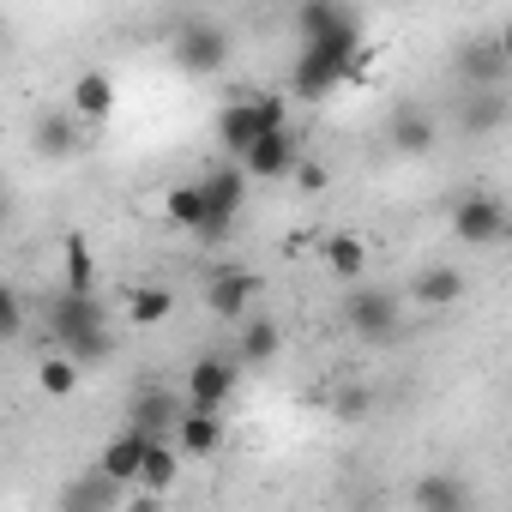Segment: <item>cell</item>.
I'll return each instance as SVG.
<instances>
[{
	"mask_svg": "<svg viewBox=\"0 0 512 512\" xmlns=\"http://www.w3.org/2000/svg\"><path fill=\"white\" fill-rule=\"evenodd\" d=\"M79 115L73 109H49V115H37V127H31V145H37V157H49V163H67L73 151H79Z\"/></svg>",
	"mask_w": 512,
	"mask_h": 512,
	"instance_id": "cell-14",
	"label": "cell"
},
{
	"mask_svg": "<svg viewBox=\"0 0 512 512\" xmlns=\"http://www.w3.org/2000/svg\"><path fill=\"white\" fill-rule=\"evenodd\" d=\"M73 115H79L85 127H103V121L115 115V79H109L103 67H91V73L73 79Z\"/></svg>",
	"mask_w": 512,
	"mask_h": 512,
	"instance_id": "cell-16",
	"label": "cell"
},
{
	"mask_svg": "<svg viewBox=\"0 0 512 512\" xmlns=\"http://www.w3.org/2000/svg\"><path fill=\"white\" fill-rule=\"evenodd\" d=\"M247 169H241V157H229V163H217L211 175H205V193H211V223L199 229V241L205 247H217V241H229V229H235V217H241V199H247Z\"/></svg>",
	"mask_w": 512,
	"mask_h": 512,
	"instance_id": "cell-4",
	"label": "cell"
},
{
	"mask_svg": "<svg viewBox=\"0 0 512 512\" xmlns=\"http://www.w3.org/2000/svg\"><path fill=\"white\" fill-rule=\"evenodd\" d=\"M181 440H169V434H151L145 440V470H139V494L151 500V494H169L175 488V476H181Z\"/></svg>",
	"mask_w": 512,
	"mask_h": 512,
	"instance_id": "cell-15",
	"label": "cell"
},
{
	"mask_svg": "<svg viewBox=\"0 0 512 512\" xmlns=\"http://www.w3.org/2000/svg\"><path fill=\"white\" fill-rule=\"evenodd\" d=\"M500 121H506V103H500L494 91H488V97H470V103H464V133H494Z\"/></svg>",
	"mask_w": 512,
	"mask_h": 512,
	"instance_id": "cell-29",
	"label": "cell"
},
{
	"mask_svg": "<svg viewBox=\"0 0 512 512\" xmlns=\"http://www.w3.org/2000/svg\"><path fill=\"white\" fill-rule=\"evenodd\" d=\"M61 272H67V290H85V296H97V253H91V241H85L79 229L61 241Z\"/></svg>",
	"mask_w": 512,
	"mask_h": 512,
	"instance_id": "cell-24",
	"label": "cell"
},
{
	"mask_svg": "<svg viewBox=\"0 0 512 512\" xmlns=\"http://www.w3.org/2000/svg\"><path fill=\"white\" fill-rule=\"evenodd\" d=\"M79 368H85V362H73L67 350H55V356H43L37 386H43L49 398H73V392H79Z\"/></svg>",
	"mask_w": 512,
	"mask_h": 512,
	"instance_id": "cell-27",
	"label": "cell"
},
{
	"mask_svg": "<svg viewBox=\"0 0 512 512\" xmlns=\"http://www.w3.org/2000/svg\"><path fill=\"white\" fill-rule=\"evenodd\" d=\"M169 314H175V296L157 290V284H145V290L127 296V320H133V326H163Z\"/></svg>",
	"mask_w": 512,
	"mask_h": 512,
	"instance_id": "cell-28",
	"label": "cell"
},
{
	"mask_svg": "<svg viewBox=\"0 0 512 512\" xmlns=\"http://www.w3.org/2000/svg\"><path fill=\"white\" fill-rule=\"evenodd\" d=\"M145 440H151V434H139V428L115 434V440L97 452V470H109L115 482H127V488H133V482H139V470H145Z\"/></svg>",
	"mask_w": 512,
	"mask_h": 512,
	"instance_id": "cell-20",
	"label": "cell"
},
{
	"mask_svg": "<svg viewBox=\"0 0 512 512\" xmlns=\"http://www.w3.org/2000/svg\"><path fill=\"white\" fill-rule=\"evenodd\" d=\"M410 296L422 308H452V302H464V272L458 266H428V272H416Z\"/></svg>",
	"mask_w": 512,
	"mask_h": 512,
	"instance_id": "cell-22",
	"label": "cell"
},
{
	"mask_svg": "<svg viewBox=\"0 0 512 512\" xmlns=\"http://www.w3.org/2000/svg\"><path fill=\"white\" fill-rule=\"evenodd\" d=\"M506 229H512V217H506V205L488 199V193H464V199L452 205V235H458L464 247H488V241H500Z\"/></svg>",
	"mask_w": 512,
	"mask_h": 512,
	"instance_id": "cell-8",
	"label": "cell"
},
{
	"mask_svg": "<svg viewBox=\"0 0 512 512\" xmlns=\"http://www.w3.org/2000/svg\"><path fill=\"white\" fill-rule=\"evenodd\" d=\"M181 416H187V398H175L163 386H145L133 398V410H127V428H139V434H175Z\"/></svg>",
	"mask_w": 512,
	"mask_h": 512,
	"instance_id": "cell-13",
	"label": "cell"
},
{
	"mask_svg": "<svg viewBox=\"0 0 512 512\" xmlns=\"http://www.w3.org/2000/svg\"><path fill=\"white\" fill-rule=\"evenodd\" d=\"M163 217H169L175 229H193V235H199V229L211 223V193H205V175H199V181L169 187V193H163Z\"/></svg>",
	"mask_w": 512,
	"mask_h": 512,
	"instance_id": "cell-19",
	"label": "cell"
},
{
	"mask_svg": "<svg viewBox=\"0 0 512 512\" xmlns=\"http://www.w3.org/2000/svg\"><path fill=\"white\" fill-rule=\"evenodd\" d=\"M434 139H440V127H434V115H428V109H416V103L392 109V121H386V145H392L398 157H428V151H434Z\"/></svg>",
	"mask_w": 512,
	"mask_h": 512,
	"instance_id": "cell-12",
	"label": "cell"
},
{
	"mask_svg": "<svg viewBox=\"0 0 512 512\" xmlns=\"http://www.w3.org/2000/svg\"><path fill=\"white\" fill-rule=\"evenodd\" d=\"M175 440H181V452H187V458H211V452L223 446V422H217V410L187 404V416L175 422Z\"/></svg>",
	"mask_w": 512,
	"mask_h": 512,
	"instance_id": "cell-21",
	"label": "cell"
},
{
	"mask_svg": "<svg viewBox=\"0 0 512 512\" xmlns=\"http://www.w3.org/2000/svg\"><path fill=\"white\" fill-rule=\"evenodd\" d=\"M458 79L470 85V91H500L506 79H512V67H506V49H500V37L494 43H464L458 49Z\"/></svg>",
	"mask_w": 512,
	"mask_h": 512,
	"instance_id": "cell-11",
	"label": "cell"
},
{
	"mask_svg": "<svg viewBox=\"0 0 512 512\" xmlns=\"http://www.w3.org/2000/svg\"><path fill=\"white\" fill-rule=\"evenodd\" d=\"M320 253H326V272H332L338 284H356V278L368 272V247H362V235H344V229H338V235H326Z\"/></svg>",
	"mask_w": 512,
	"mask_h": 512,
	"instance_id": "cell-23",
	"label": "cell"
},
{
	"mask_svg": "<svg viewBox=\"0 0 512 512\" xmlns=\"http://www.w3.org/2000/svg\"><path fill=\"white\" fill-rule=\"evenodd\" d=\"M253 302H260V272H247V266H217L211 278H205V308L217 314V320H247L253 314Z\"/></svg>",
	"mask_w": 512,
	"mask_h": 512,
	"instance_id": "cell-6",
	"label": "cell"
},
{
	"mask_svg": "<svg viewBox=\"0 0 512 512\" xmlns=\"http://www.w3.org/2000/svg\"><path fill=\"white\" fill-rule=\"evenodd\" d=\"M0 338H7V344H19L25 338V296L7 284V290H0Z\"/></svg>",
	"mask_w": 512,
	"mask_h": 512,
	"instance_id": "cell-31",
	"label": "cell"
},
{
	"mask_svg": "<svg viewBox=\"0 0 512 512\" xmlns=\"http://www.w3.org/2000/svg\"><path fill=\"white\" fill-rule=\"evenodd\" d=\"M500 49H506V67H512V25L500 31Z\"/></svg>",
	"mask_w": 512,
	"mask_h": 512,
	"instance_id": "cell-33",
	"label": "cell"
},
{
	"mask_svg": "<svg viewBox=\"0 0 512 512\" xmlns=\"http://www.w3.org/2000/svg\"><path fill=\"white\" fill-rule=\"evenodd\" d=\"M278 350H284L278 320H266V314H247V320H241V338H235V362H241V368H266Z\"/></svg>",
	"mask_w": 512,
	"mask_h": 512,
	"instance_id": "cell-18",
	"label": "cell"
},
{
	"mask_svg": "<svg viewBox=\"0 0 512 512\" xmlns=\"http://www.w3.org/2000/svg\"><path fill=\"white\" fill-rule=\"evenodd\" d=\"M344 19H350V7H338V0H302L296 19H290V31H296V43H314V37L338 31Z\"/></svg>",
	"mask_w": 512,
	"mask_h": 512,
	"instance_id": "cell-25",
	"label": "cell"
},
{
	"mask_svg": "<svg viewBox=\"0 0 512 512\" xmlns=\"http://www.w3.org/2000/svg\"><path fill=\"white\" fill-rule=\"evenodd\" d=\"M127 500V482H115L109 470L91 464V476H79L67 494H61V512H103V506H121Z\"/></svg>",
	"mask_w": 512,
	"mask_h": 512,
	"instance_id": "cell-17",
	"label": "cell"
},
{
	"mask_svg": "<svg viewBox=\"0 0 512 512\" xmlns=\"http://www.w3.org/2000/svg\"><path fill=\"white\" fill-rule=\"evenodd\" d=\"M368 410H374V392H368V386L350 380V386L332 392V416H338V422H368Z\"/></svg>",
	"mask_w": 512,
	"mask_h": 512,
	"instance_id": "cell-30",
	"label": "cell"
},
{
	"mask_svg": "<svg viewBox=\"0 0 512 512\" xmlns=\"http://www.w3.org/2000/svg\"><path fill=\"white\" fill-rule=\"evenodd\" d=\"M404 308H398V296L392 290H356L350 302H344V326L362 338V344H386V338H398V320Z\"/></svg>",
	"mask_w": 512,
	"mask_h": 512,
	"instance_id": "cell-5",
	"label": "cell"
},
{
	"mask_svg": "<svg viewBox=\"0 0 512 512\" xmlns=\"http://www.w3.org/2000/svg\"><path fill=\"white\" fill-rule=\"evenodd\" d=\"M296 187H302V193H326V163L302 157V163H296Z\"/></svg>",
	"mask_w": 512,
	"mask_h": 512,
	"instance_id": "cell-32",
	"label": "cell"
},
{
	"mask_svg": "<svg viewBox=\"0 0 512 512\" xmlns=\"http://www.w3.org/2000/svg\"><path fill=\"white\" fill-rule=\"evenodd\" d=\"M266 127H272V121H266V103H260V97H229V103L217 109V145H223L229 157H241Z\"/></svg>",
	"mask_w": 512,
	"mask_h": 512,
	"instance_id": "cell-10",
	"label": "cell"
},
{
	"mask_svg": "<svg viewBox=\"0 0 512 512\" xmlns=\"http://www.w3.org/2000/svg\"><path fill=\"white\" fill-rule=\"evenodd\" d=\"M296 163H302V145H296L290 127H266L260 139L241 151V169L253 181H284V175H296Z\"/></svg>",
	"mask_w": 512,
	"mask_h": 512,
	"instance_id": "cell-7",
	"label": "cell"
},
{
	"mask_svg": "<svg viewBox=\"0 0 512 512\" xmlns=\"http://www.w3.org/2000/svg\"><path fill=\"white\" fill-rule=\"evenodd\" d=\"M410 500H416V506H434V512H464V506H470V488H464L458 476H440V470H434V476H422V482L410 488Z\"/></svg>",
	"mask_w": 512,
	"mask_h": 512,
	"instance_id": "cell-26",
	"label": "cell"
},
{
	"mask_svg": "<svg viewBox=\"0 0 512 512\" xmlns=\"http://www.w3.org/2000/svg\"><path fill=\"white\" fill-rule=\"evenodd\" d=\"M169 55H175V67H181V73L211 79V73H223V67H229V31H223V25H211V19H187V25H175Z\"/></svg>",
	"mask_w": 512,
	"mask_h": 512,
	"instance_id": "cell-3",
	"label": "cell"
},
{
	"mask_svg": "<svg viewBox=\"0 0 512 512\" xmlns=\"http://www.w3.org/2000/svg\"><path fill=\"white\" fill-rule=\"evenodd\" d=\"M235 380H241V362L235 356H199L187 368V404L199 410H223L235 398Z\"/></svg>",
	"mask_w": 512,
	"mask_h": 512,
	"instance_id": "cell-9",
	"label": "cell"
},
{
	"mask_svg": "<svg viewBox=\"0 0 512 512\" xmlns=\"http://www.w3.org/2000/svg\"><path fill=\"white\" fill-rule=\"evenodd\" d=\"M43 320H49V338L73 356V362H103L109 356V332H103V296H85V290H55L43 302Z\"/></svg>",
	"mask_w": 512,
	"mask_h": 512,
	"instance_id": "cell-2",
	"label": "cell"
},
{
	"mask_svg": "<svg viewBox=\"0 0 512 512\" xmlns=\"http://www.w3.org/2000/svg\"><path fill=\"white\" fill-rule=\"evenodd\" d=\"M356 55H362V19L350 13L338 31L302 43L296 67H290V97L296 103H326L344 79H356Z\"/></svg>",
	"mask_w": 512,
	"mask_h": 512,
	"instance_id": "cell-1",
	"label": "cell"
}]
</instances>
